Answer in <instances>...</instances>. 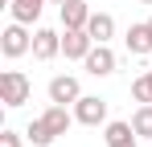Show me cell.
<instances>
[{
  "label": "cell",
  "mask_w": 152,
  "mask_h": 147,
  "mask_svg": "<svg viewBox=\"0 0 152 147\" xmlns=\"http://www.w3.org/2000/svg\"><path fill=\"white\" fill-rule=\"evenodd\" d=\"M0 53L8 57V61H17V57H25V53H33V33H29V24L12 21L4 33H0Z\"/></svg>",
  "instance_id": "obj_1"
},
{
  "label": "cell",
  "mask_w": 152,
  "mask_h": 147,
  "mask_svg": "<svg viewBox=\"0 0 152 147\" xmlns=\"http://www.w3.org/2000/svg\"><path fill=\"white\" fill-rule=\"evenodd\" d=\"M29 94H33V86H29V78L21 70H4L0 74V102L4 106H25Z\"/></svg>",
  "instance_id": "obj_2"
},
{
  "label": "cell",
  "mask_w": 152,
  "mask_h": 147,
  "mask_svg": "<svg viewBox=\"0 0 152 147\" xmlns=\"http://www.w3.org/2000/svg\"><path fill=\"white\" fill-rule=\"evenodd\" d=\"M91 49H95V37L86 29H62V53H66V61H86Z\"/></svg>",
  "instance_id": "obj_3"
},
{
  "label": "cell",
  "mask_w": 152,
  "mask_h": 147,
  "mask_svg": "<svg viewBox=\"0 0 152 147\" xmlns=\"http://www.w3.org/2000/svg\"><path fill=\"white\" fill-rule=\"evenodd\" d=\"M74 119L82 122V127H99V122H107V102H103L99 94H82L74 102Z\"/></svg>",
  "instance_id": "obj_4"
},
{
  "label": "cell",
  "mask_w": 152,
  "mask_h": 147,
  "mask_svg": "<svg viewBox=\"0 0 152 147\" xmlns=\"http://www.w3.org/2000/svg\"><path fill=\"white\" fill-rule=\"evenodd\" d=\"M86 74L91 78H107V74H115V66H119V57H115V49L111 45H95L91 53H86Z\"/></svg>",
  "instance_id": "obj_5"
},
{
  "label": "cell",
  "mask_w": 152,
  "mask_h": 147,
  "mask_svg": "<svg viewBox=\"0 0 152 147\" xmlns=\"http://www.w3.org/2000/svg\"><path fill=\"white\" fill-rule=\"evenodd\" d=\"M78 98H82V86H78V78H74V74H58V78H50V102L74 106Z\"/></svg>",
  "instance_id": "obj_6"
},
{
  "label": "cell",
  "mask_w": 152,
  "mask_h": 147,
  "mask_svg": "<svg viewBox=\"0 0 152 147\" xmlns=\"http://www.w3.org/2000/svg\"><path fill=\"white\" fill-rule=\"evenodd\" d=\"M62 53V33L58 29H33V57L37 61H53Z\"/></svg>",
  "instance_id": "obj_7"
},
{
  "label": "cell",
  "mask_w": 152,
  "mask_h": 147,
  "mask_svg": "<svg viewBox=\"0 0 152 147\" xmlns=\"http://www.w3.org/2000/svg\"><path fill=\"white\" fill-rule=\"evenodd\" d=\"M58 12H62V29H86V21H91L86 0H66V4H58Z\"/></svg>",
  "instance_id": "obj_8"
},
{
  "label": "cell",
  "mask_w": 152,
  "mask_h": 147,
  "mask_svg": "<svg viewBox=\"0 0 152 147\" xmlns=\"http://www.w3.org/2000/svg\"><path fill=\"white\" fill-rule=\"evenodd\" d=\"M124 41H127V53H136V57H148V53H152V29H148V21L132 24Z\"/></svg>",
  "instance_id": "obj_9"
},
{
  "label": "cell",
  "mask_w": 152,
  "mask_h": 147,
  "mask_svg": "<svg viewBox=\"0 0 152 147\" xmlns=\"http://www.w3.org/2000/svg\"><path fill=\"white\" fill-rule=\"evenodd\" d=\"M86 33L95 37V45H107V41L115 37V17H111V12H91V21H86Z\"/></svg>",
  "instance_id": "obj_10"
},
{
  "label": "cell",
  "mask_w": 152,
  "mask_h": 147,
  "mask_svg": "<svg viewBox=\"0 0 152 147\" xmlns=\"http://www.w3.org/2000/svg\"><path fill=\"white\" fill-rule=\"evenodd\" d=\"M45 4H50V0H12V4H8V12H12V21L33 24V21H41Z\"/></svg>",
  "instance_id": "obj_11"
},
{
  "label": "cell",
  "mask_w": 152,
  "mask_h": 147,
  "mask_svg": "<svg viewBox=\"0 0 152 147\" xmlns=\"http://www.w3.org/2000/svg\"><path fill=\"white\" fill-rule=\"evenodd\" d=\"M41 119H45V127H50L53 135H66V131H70V122H78L74 115H70V110H66V106H62V102H50V106H45V115H41Z\"/></svg>",
  "instance_id": "obj_12"
},
{
  "label": "cell",
  "mask_w": 152,
  "mask_h": 147,
  "mask_svg": "<svg viewBox=\"0 0 152 147\" xmlns=\"http://www.w3.org/2000/svg\"><path fill=\"white\" fill-rule=\"evenodd\" d=\"M127 139H136V127L124 119H115V122H107L103 127V143L107 147H115V143H127Z\"/></svg>",
  "instance_id": "obj_13"
},
{
  "label": "cell",
  "mask_w": 152,
  "mask_h": 147,
  "mask_svg": "<svg viewBox=\"0 0 152 147\" xmlns=\"http://www.w3.org/2000/svg\"><path fill=\"white\" fill-rule=\"evenodd\" d=\"M25 139H29V143H33V147H50L53 139H58V135H53L50 127H45V119L37 115V119H33V122H29V127H25Z\"/></svg>",
  "instance_id": "obj_14"
},
{
  "label": "cell",
  "mask_w": 152,
  "mask_h": 147,
  "mask_svg": "<svg viewBox=\"0 0 152 147\" xmlns=\"http://www.w3.org/2000/svg\"><path fill=\"white\" fill-rule=\"evenodd\" d=\"M132 127H136V135H140V139H152V102H140V106H136Z\"/></svg>",
  "instance_id": "obj_15"
},
{
  "label": "cell",
  "mask_w": 152,
  "mask_h": 147,
  "mask_svg": "<svg viewBox=\"0 0 152 147\" xmlns=\"http://www.w3.org/2000/svg\"><path fill=\"white\" fill-rule=\"evenodd\" d=\"M132 98H136V102H152V82H148V74L132 82Z\"/></svg>",
  "instance_id": "obj_16"
},
{
  "label": "cell",
  "mask_w": 152,
  "mask_h": 147,
  "mask_svg": "<svg viewBox=\"0 0 152 147\" xmlns=\"http://www.w3.org/2000/svg\"><path fill=\"white\" fill-rule=\"evenodd\" d=\"M0 147H21V135L4 127V131H0Z\"/></svg>",
  "instance_id": "obj_17"
},
{
  "label": "cell",
  "mask_w": 152,
  "mask_h": 147,
  "mask_svg": "<svg viewBox=\"0 0 152 147\" xmlns=\"http://www.w3.org/2000/svg\"><path fill=\"white\" fill-rule=\"evenodd\" d=\"M115 147H136V139H127V143H115Z\"/></svg>",
  "instance_id": "obj_18"
},
{
  "label": "cell",
  "mask_w": 152,
  "mask_h": 147,
  "mask_svg": "<svg viewBox=\"0 0 152 147\" xmlns=\"http://www.w3.org/2000/svg\"><path fill=\"white\" fill-rule=\"evenodd\" d=\"M50 4H66V0H50Z\"/></svg>",
  "instance_id": "obj_19"
},
{
  "label": "cell",
  "mask_w": 152,
  "mask_h": 147,
  "mask_svg": "<svg viewBox=\"0 0 152 147\" xmlns=\"http://www.w3.org/2000/svg\"><path fill=\"white\" fill-rule=\"evenodd\" d=\"M136 4H152V0H136Z\"/></svg>",
  "instance_id": "obj_20"
},
{
  "label": "cell",
  "mask_w": 152,
  "mask_h": 147,
  "mask_svg": "<svg viewBox=\"0 0 152 147\" xmlns=\"http://www.w3.org/2000/svg\"><path fill=\"white\" fill-rule=\"evenodd\" d=\"M0 4H12V0H0Z\"/></svg>",
  "instance_id": "obj_21"
},
{
  "label": "cell",
  "mask_w": 152,
  "mask_h": 147,
  "mask_svg": "<svg viewBox=\"0 0 152 147\" xmlns=\"http://www.w3.org/2000/svg\"><path fill=\"white\" fill-rule=\"evenodd\" d=\"M148 82H152V70H148Z\"/></svg>",
  "instance_id": "obj_22"
},
{
  "label": "cell",
  "mask_w": 152,
  "mask_h": 147,
  "mask_svg": "<svg viewBox=\"0 0 152 147\" xmlns=\"http://www.w3.org/2000/svg\"><path fill=\"white\" fill-rule=\"evenodd\" d=\"M148 29H152V17H148Z\"/></svg>",
  "instance_id": "obj_23"
}]
</instances>
